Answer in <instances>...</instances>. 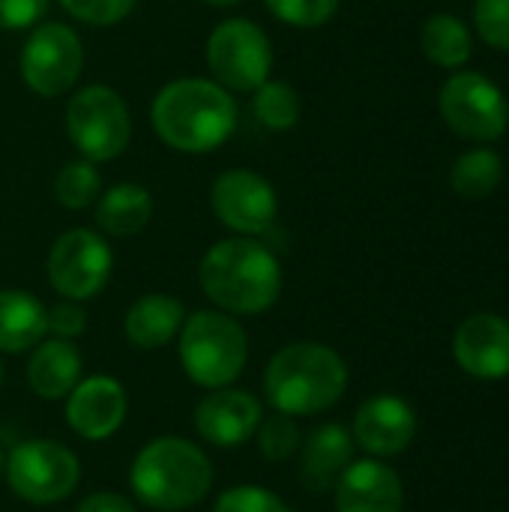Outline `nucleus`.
I'll use <instances>...</instances> for the list:
<instances>
[{
	"mask_svg": "<svg viewBox=\"0 0 509 512\" xmlns=\"http://www.w3.org/2000/svg\"><path fill=\"white\" fill-rule=\"evenodd\" d=\"M234 126L237 102L216 81L177 78L153 99V129L180 153H210L231 138Z\"/></svg>",
	"mask_w": 509,
	"mask_h": 512,
	"instance_id": "obj_1",
	"label": "nucleus"
},
{
	"mask_svg": "<svg viewBox=\"0 0 509 512\" xmlns=\"http://www.w3.org/2000/svg\"><path fill=\"white\" fill-rule=\"evenodd\" d=\"M204 294L225 312L258 315L282 294V267L276 255L249 237L219 240L198 264Z\"/></svg>",
	"mask_w": 509,
	"mask_h": 512,
	"instance_id": "obj_2",
	"label": "nucleus"
},
{
	"mask_svg": "<svg viewBox=\"0 0 509 512\" xmlns=\"http://www.w3.org/2000/svg\"><path fill=\"white\" fill-rule=\"evenodd\" d=\"M345 387V360L321 342H294L282 348L264 372L267 402L288 417H312L333 408Z\"/></svg>",
	"mask_w": 509,
	"mask_h": 512,
	"instance_id": "obj_3",
	"label": "nucleus"
},
{
	"mask_svg": "<svg viewBox=\"0 0 509 512\" xmlns=\"http://www.w3.org/2000/svg\"><path fill=\"white\" fill-rule=\"evenodd\" d=\"M132 492L150 510L177 512L201 504L213 486V465L186 438H156L132 462Z\"/></svg>",
	"mask_w": 509,
	"mask_h": 512,
	"instance_id": "obj_4",
	"label": "nucleus"
},
{
	"mask_svg": "<svg viewBox=\"0 0 509 512\" xmlns=\"http://www.w3.org/2000/svg\"><path fill=\"white\" fill-rule=\"evenodd\" d=\"M249 360L246 330L222 312H195L180 327V363L192 384L219 390L240 378Z\"/></svg>",
	"mask_w": 509,
	"mask_h": 512,
	"instance_id": "obj_5",
	"label": "nucleus"
},
{
	"mask_svg": "<svg viewBox=\"0 0 509 512\" xmlns=\"http://www.w3.org/2000/svg\"><path fill=\"white\" fill-rule=\"evenodd\" d=\"M69 141L90 162L117 159L132 135V120L123 96L105 84H90L78 90L66 105Z\"/></svg>",
	"mask_w": 509,
	"mask_h": 512,
	"instance_id": "obj_6",
	"label": "nucleus"
},
{
	"mask_svg": "<svg viewBox=\"0 0 509 512\" xmlns=\"http://www.w3.org/2000/svg\"><path fill=\"white\" fill-rule=\"evenodd\" d=\"M438 111L456 135L477 144L504 138L509 126L507 96L483 72H453L438 93Z\"/></svg>",
	"mask_w": 509,
	"mask_h": 512,
	"instance_id": "obj_7",
	"label": "nucleus"
},
{
	"mask_svg": "<svg viewBox=\"0 0 509 512\" xmlns=\"http://www.w3.org/2000/svg\"><path fill=\"white\" fill-rule=\"evenodd\" d=\"M3 474L15 498L27 504H57L75 492L81 480V465L69 447L33 438L9 453Z\"/></svg>",
	"mask_w": 509,
	"mask_h": 512,
	"instance_id": "obj_8",
	"label": "nucleus"
},
{
	"mask_svg": "<svg viewBox=\"0 0 509 512\" xmlns=\"http://www.w3.org/2000/svg\"><path fill=\"white\" fill-rule=\"evenodd\" d=\"M207 66L213 72V81L222 84L225 90L252 93L270 75V39L255 21H222L207 39Z\"/></svg>",
	"mask_w": 509,
	"mask_h": 512,
	"instance_id": "obj_9",
	"label": "nucleus"
},
{
	"mask_svg": "<svg viewBox=\"0 0 509 512\" xmlns=\"http://www.w3.org/2000/svg\"><path fill=\"white\" fill-rule=\"evenodd\" d=\"M84 66L81 39L72 27L48 21L33 27L21 51V78L36 96H60L75 87Z\"/></svg>",
	"mask_w": 509,
	"mask_h": 512,
	"instance_id": "obj_10",
	"label": "nucleus"
},
{
	"mask_svg": "<svg viewBox=\"0 0 509 512\" xmlns=\"http://www.w3.org/2000/svg\"><path fill=\"white\" fill-rule=\"evenodd\" d=\"M111 276L108 243L87 231L72 228L60 234L48 252V282L63 300H90Z\"/></svg>",
	"mask_w": 509,
	"mask_h": 512,
	"instance_id": "obj_11",
	"label": "nucleus"
},
{
	"mask_svg": "<svg viewBox=\"0 0 509 512\" xmlns=\"http://www.w3.org/2000/svg\"><path fill=\"white\" fill-rule=\"evenodd\" d=\"M210 204L216 219L240 237L264 234L279 213V198L273 186L261 174L246 168L219 174L210 192Z\"/></svg>",
	"mask_w": 509,
	"mask_h": 512,
	"instance_id": "obj_12",
	"label": "nucleus"
},
{
	"mask_svg": "<svg viewBox=\"0 0 509 512\" xmlns=\"http://www.w3.org/2000/svg\"><path fill=\"white\" fill-rule=\"evenodd\" d=\"M414 435H417L414 408L393 393H381L363 402L354 417V432H351L354 444H360L375 459H390V456L405 453Z\"/></svg>",
	"mask_w": 509,
	"mask_h": 512,
	"instance_id": "obj_13",
	"label": "nucleus"
},
{
	"mask_svg": "<svg viewBox=\"0 0 509 512\" xmlns=\"http://www.w3.org/2000/svg\"><path fill=\"white\" fill-rule=\"evenodd\" d=\"M264 420V408L261 402L246 393V390H213L210 396H204L195 408V429L198 435L222 450L240 447L246 444L258 423Z\"/></svg>",
	"mask_w": 509,
	"mask_h": 512,
	"instance_id": "obj_14",
	"label": "nucleus"
},
{
	"mask_svg": "<svg viewBox=\"0 0 509 512\" xmlns=\"http://www.w3.org/2000/svg\"><path fill=\"white\" fill-rule=\"evenodd\" d=\"M126 420V390L108 375L78 381L66 396V423L84 441L111 438Z\"/></svg>",
	"mask_w": 509,
	"mask_h": 512,
	"instance_id": "obj_15",
	"label": "nucleus"
},
{
	"mask_svg": "<svg viewBox=\"0 0 509 512\" xmlns=\"http://www.w3.org/2000/svg\"><path fill=\"white\" fill-rule=\"evenodd\" d=\"M453 354L456 363L480 381L509 378V321L492 312L471 315L456 330Z\"/></svg>",
	"mask_w": 509,
	"mask_h": 512,
	"instance_id": "obj_16",
	"label": "nucleus"
},
{
	"mask_svg": "<svg viewBox=\"0 0 509 512\" xmlns=\"http://www.w3.org/2000/svg\"><path fill=\"white\" fill-rule=\"evenodd\" d=\"M405 492L399 474L378 462H351L336 483V512H402Z\"/></svg>",
	"mask_w": 509,
	"mask_h": 512,
	"instance_id": "obj_17",
	"label": "nucleus"
},
{
	"mask_svg": "<svg viewBox=\"0 0 509 512\" xmlns=\"http://www.w3.org/2000/svg\"><path fill=\"white\" fill-rule=\"evenodd\" d=\"M354 456V438L348 429L327 423L318 426L306 444H303V462H300V480L312 495L336 489L339 477L351 465Z\"/></svg>",
	"mask_w": 509,
	"mask_h": 512,
	"instance_id": "obj_18",
	"label": "nucleus"
},
{
	"mask_svg": "<svg viewBox=\"0 0 509 512\" xmlns=\"http://www.w3.org/2000/svg\"><path fill=\"white\" fill-rule=\"evenodd\" d=\"M81 381V354L69 339H42L27 363V384L39 399H66Z\"/></svg>",
	"mask_w": 509,
	"mask_h": 512,
	"instance_id": "obj_19",
	"label": "nucleus"
},
{
	"mask_svg": "<svg viewBox=\"0 0 509 512\" xmlns=\"http://www.w3.org/2000/svg\"><path fill=\"white\" fill-rule=\"evenodd\" d=\"M183 321H186V312H183V303L177 297L144 294L129 306L123 330L135 348L156 351L180 333Z\"/></svg>",
	"mask_w": 509,
	"mask_h": 512,
	"instance_id": "obj_20",
	"label": "nucleus"
},
{
	"mask_svg": "<svg viewBox=\"0 0 509 512\" xmlns=\"http://www.w3.org/2000/svg\"><path fill=\"white\" fill-rule=\"evenodd\" d=\"M48 333V309L24 291H0V351L21 354Z\"/></svg>",
	"mask_w": 509,
	"mask_h": 512,
	"instance_id": "obj_21",
	"label": "nucleus"
},
{
	"mask_svg": "<svg viewBox=\"0 0 509 512\" xmlns=\"http://www.w3.org/2000/svg\"><path fill=\"white\" fill-rule=\"evenodd\" d=\"M153 216V198L138 183H117L99 198L96 222L111 237H135Z\"/></svg>",
	"mask_w": 509,
	"mask_h": 512,
	"instance_id": "obj_22",
	"label": "nucleus"
},
{
	"mask_svg": "<svg viewBox=\"0 0 509 512\" xmlns=\"http://www.w3.org/2000/svg\"><path fill=\"white\" fill-rule=\"evenodd\" d=\"M420 45H423V54L444 69H462L474 54V39H471L468 24L450 12H438L423 24Z\"/></svg>",
	"mask_w": 509,
	"mask_h": 512,
	"instance_id": "obj_23",
	"label": "nucleus"
},
{
	"mask_svg": "<svg viewBox=\"0 0 509 512\" xmlns=\"http://www.w3.org/2000/svg\"><path fill=\"white\" fill-rule=\"evenodd\" d=\"M504 180V159L492 147H474L462 153L450 168V186L459 198L483 201Z\"/></svg>",
	"mask_w": 509,
	"mask_h": 512,
	"instance_id": "obj_24",
	"label": "nucleus"
},
{
	"mask_svg": "<svg viewBox=\"0 0 509 512\" xmlns=\"http://www.w3.org/2000/svg\"><path fill=\"white\" fill-rule=\"evenodd\" d=\"M252 111L258 117V123H264L267 129H291L300 120V96L291 84L285 81H264L258 90H252Z\"/></svg>",
	"mask_w": 509,
	"mask_h": 512,
	"instance_id": "obj_25",
	"label": "nucleus"
},
{
	"mask_svg": "<svg viewBox=\"0 0 509 512\" xmlns=\"http://www.w3.org/2000/svg\"><path fill=\"white\" fill-rule=\"evenodd\" d=\"M96 195H99V171L93 168L90 159H72V162H66L57 171V177H54V198L63 207L81 210Z\"/></svg>",
	"mask_w": 509,
	"mask_h": 512,
	"instance_id": "obj_26",
	"label": "nucleus"
},
{
	"mask_svg": "<svg viewBox=\"0 0 509 512\" xmlns=\"http://www.w3.org/2000/svg\"><path fill=\"white\" fill-rule=\"evenodd\" d=\"M255 441L264 459L270 462H285L300 450V429L294 423V417L288 414H273L267 420L258 423L255 429Z\"/></svg>",
	"mask_w": 509,
	"mask_h": 512,
	"instance_id": "obj_27",
	"label": "nucleus"
},
{
	"mask_svg": "<svg viewBox=\"0 0 509 512\" xmlns=\"http://www.w3.org/2000/svg\"><path fill=\"white\" fill-rule=\"evenodd\" d=\"M264 6L285 24L291 27H321L327 24L336 9H339V0H264Z\"/></svg>",
	"mask_w": 509,
	"mask_h": 512,
	"instance_id": "obj_28",
	"label": "nucleus"
},
{
	"mask_svg": "<svg viewBox=\"0 0 509 512\" xmlns=\"http://www.w3.org/2000/svg\"><path fill=\"white\" fill-rule=\"evenodd\" d=\"M213 512H291L288 504L261 486H234L225 489L216 501Z\"/></svg>",
	"mask_w": 509,
	"mask_h": 512,
	"instance_id": "obj_29",
	"label": "nucleus"
},
{
	"mask_svg": "<svg viewBox=\"0 0 509 512\" xmlns=\"http://www.w3.org/2000/svg\"><path fill=\"white\" fill-rule=\"evenodd\" d=\"M474 27L486 45L509 51V0H477Z\"/></svg>",
	"mask_w": 509,
	"mask_h": 512,
	"instance_id": "obj_30",
	"label": "nucleus"
},
{
	"mask_svg": "<svg viewBox=\"0 0 509 512\" xmlns=\"http://www.w3.org/2000/svg\"><path fill=\"white\" fill-rule=\"evenodd\" d=\"M60 6L84 24L111 27L135 9V0H60Z\"/></svg>",
	"mask_w": 509,
	"mask_h": 512,
	"instance_id": "obj_31",
	"label": "nucleus"
},
{
	"mask_svg": "<svg viewBox=\"0 0 509 512\" xmlns=\"http://www.w3.org/2000/svg\"><path fill=\"white\" fill-rule=\"evenodd\" d=\"M48 9V0H0V30L33 27Z\"/></svg>",
	"mask_w": 509,
	"mask_h": 512,
	"instance_id": "obj_32",
	"label": "nucleus"
},
{
	"mask_svg": "<svg viewBox=\"0 0 509 512\" xmlns=\"http://www.w3.org/2000/svg\"><path fill=\"white\" fill-rule=\"evenodd\" d=\"M87 327V312L78 306V300H63L48 312V330L57 333V339H75Z\"/></svg>",
	"mask_w": 509,
	"mask_h": 512,
	"instance_id": "obj_33",
	"label": "nucleus"
},
{
	"mask_svg": "<svg viewBox=\"0 0 509 512\" xmlns=\"http://www.w3.org/2000/svg\"><path fill=\"white\" fill-rule=\"evenodd\" d=\"M75 512H135L132 501L117 495V492H96V495H87Z\"/></svg>",
	"mask_w": 509,
	"mask_h": 512,
	"instance_id": "obj_34",
	"label": "nucleus"
},
{
	"mask_svg": "<svg viewBox=\"0 0 509 512\" xmlns=\"http://www.w3.org/2000/svg\"><path fill=\"white\" fill-rule=\"evenodd\" d=\"M204 3H210V6H234L240 0H204Z\"/></svg>",
	"mask_w": 509,
	"mask_h": 512,
	"instance_id": "obj_35",
	"label": "nucleus"
},
{
	"mask_svg": "<svg viewBox=\"0 0 509 512\" xmlns=\"http://www.w3.org/2000/svg\"><path fill=\"white\" fill-rule=\"evenodd\" d=\"M3 468H6V462H3V450H0V477H3Z\"/></svg>",
	"mask_w": 509,
	"mask_h": 512,
	"instance_id": "obj_36",
	"label": "nucleus"
},
{
	"mask_svg": "<svg viewBox=\"0 0 509 512\" xmlns=\"http://www.w3.org/2000/svg\"><path fill=\"white\" fill-rule=\"evenodd\" d=\"M0 387H3V366H0Z\"/></svg>",
	"mask_w": 509,
	"mask_h": 512,
	"instance_id": "obj_37",
	"label": "nucleus"
}]
</instances>
